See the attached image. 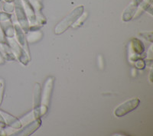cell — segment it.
<instances>
[{"label": "cell", "mask_w": 153, "mask_h": 136, "mask_svg": "<svg viewBox=\"0 0 153 136\" xmlns=\"http://www.w3.org/2000/svg\"><path fill=\"white\" fill-rule=\"evenodd\" d=\"M83 11H84L83 5H80L74 9L65 19H63L59 24H57L55 28V34L60 35V34L65 32L70 26H71L73 23L77 21L78 18L82 15Z\"/></svg>", "instance_id": "1"}, {"label": "cell", "mask_w": 153, "mask_h": 136, "mask_svg": "<svg viewBox=\"0 0 153 136\" xmlns=\"http://www.w3.org/2000/svg\"><path fill=\"white\" fill-rule=\"evenodd\" d=\"M0 121H1V122H3V120H2V117H1V115H0Z\"/></svg>", "instance_id": "4"}, {"label": "cell", "mask_w": 153, "mask_h": 136, "mask_svg": "<svg viewBox=\"0 0 153 136\" xmlns=\"http://www.w3.org/2000/svg\"><path fill=\"white\" fill-rule=\"evenodd\" d=\"M143 0H133L132 2L130 3V5L126 8V9L124 12V14L123 18V20L125 21H128V20H130L132 18V17L133 16L134 13L136 12V9L139 7V5L143 2Z\"/></svg>", "instance_id": "3"}, {"label": "cell", "mask_w": 153, "mask_h": 136, "mask_svg": "<svg viewBox=\"0 0 153 136\" xmlns=\"http://www.w3.org/2000/svg\"><path fill=\"white\" fill-rule=\"evenodd\" d=\"M139 99H132V100H127L125 103L120 105L114 111V115L117 117H121L125 115L128 112H131L133 109H136L139 105Z\"/></svg>", "instance_id": "2"}]
</instances>
